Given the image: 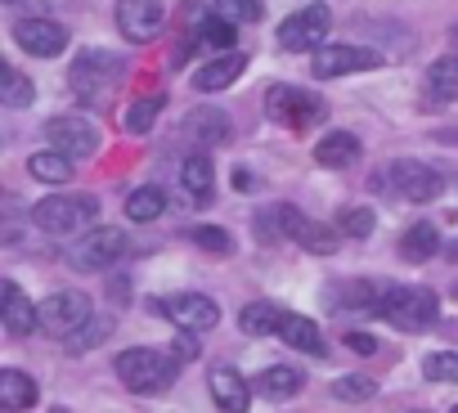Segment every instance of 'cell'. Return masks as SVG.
<instances>
[{"label": "cell", "instance_id": "obj_1", "mask_svg": "<svg viewBox=\"0 0 458 413\" xmlns=\"http://www.w3.org/2000/svg\"><path fill=\"white\" fill-rule=\"evenodd\" d=\"M117 377H122V386L126 391H135V395H157V391H166L171 382H175V373H180V359L171 355V350H153V346H131V350H122L117 355Z\"/></svg>", "mask_w": 458, "mask_h": 413}, {"label": "cell", "instance_id": "obj_2", "mask_svg": "<svg viewBox=\"0 0 458 413\" xmlns=\"http://www.w3.org/2000/svg\"><path fill=\"white\" fill-rule=\"evenodd\" d=\"M122 72H126V63H122L117 55H108V50H86V55H77L72 77H68L77 104H86V108H108V95L122 86Z\"/></svg>", "mask_w": 458, "mask_h": 413}, {"label": "cell", "instance_id": "obj_3", "mask_svg": "<svg viewBox=\"0 0 458 413\" xmlns=\"http://www.w3.org/2000/svg\"><path fill=\"white\" fill-rule=\"evenodd\" d=\"M377 315L386 324H395L400 333H422L436 324L440 315V301L431 288H418V283H395V288H382V306Z\"/></svg>", "mask_w": 458, "mask_h": 413}, {"label": "cell", "instance_id": "obj_4", "mask_svg": "<svg viewBox=\"0 0 458 413\" xmlns=\"http://www.w3.org/2000/svg\"><path fill=\"white\" fill-rule=\"evenodd\" d=\"M95 216H99V202L90 193H55V198H41L32 206V225L41 234H59V239L86 230Z\"/></svg>", "mask_w": 458, "mask_h": 413}, {"label": "cell", "instance_id": "obj_5", "mask_svg": "<svg viewBox=\"0 0 458 413\" xmlns=\"http://www.w3.org/2000/svg\"><path fill=\"white\" fill-rule=\"evenodd\" d=\"M266 113H270V122H279L288 131H310L328 117V104L319 95L301 90V86H270L266 90Z\"/></svg>", "mask_w": 458, "mask_h": 413}, {"label": "cell", "instance_id": "obj_6", "mask_svg": "<svg viewBox=\"0 0 458 413\" xmlns=\"http://www.w3.org/2000/svg\"><path fill=\"white\" fill-rule=\"evenodd\" d=\"M122 257H126V234H122L117 225H95V230L81 234V239L72 243V252H68L72 270H81V274H99V270H108V266L122 261Z\"/></svg>", "mask_w": 458, "mask_h": 413}, {"label": "cell", "instance_id": "obj_7", "mask_svg": "<svg viewBox=\"0 0 458 413\" xmlns=\"http://www.w3.org/2000/svg\"><path fill=\"white\" fill-rule=\"evenodd\" d=\"M328 28H333L328 5H306V10H297V14L284 19V28H279V46H284L288 55H315V50H324Z\"/></svg>", "mask_w": 458, "mask_h": 413}, {"label": "cell", "instance_id": "obj_8", "mask_svg": "<svg viewBox=\"0 0 458 413\" xmlns=\"http://www.w3.org/2000/svg\"><path fill=\"white\" fill-rule=\"evenodd\" d=\"M86 324H90V297H86V292L64 288V292H50V297L41 301V333L68 341V337H72L77 328H86Z\"/></svg>", "mask_w": 458, "mask_h": 413}, {"label": "cell", "instance_id": "obj_9", "mask_svg": "<svg viewBox=\"0 0 458 413\" xmlns=\"http://www.w3.org/2000/svg\"><path fill=\"white\" fill-rule=\"evenodd\" d=\"M275 216H279V234L301 243L306 252L315 257H333L337 243H342V230L337 225H324V221H310L306 212H297V206H275Z\"/></svg>", "mask_w": 458, "mask_h": 413}, {"label": "cell", "instance_id": "obj_10", "mask_svg": "<svg viewBox=\"0 0 458 413\" xmlns=\"http://www.w3.org/2000/svg\"><path fill=\"white\" fill-rule=\"evenodd\" d=\"M382 175H386L391 193H400L404 202H436V198H440V189H445V180H440L427 162H413V157L391 162Z\"/></svg>", "mask_w": 458, "mask_h": 413}, {"label": "cell", "instance_id": "obj_11", "mask_svg": "<svg viewBox=\"0 0 458 413\" xmlns=\"http://www.w3.org/2000/svg\"><path fill=\"white\" fill-rule=\"evenodd\" d=\"M46 139H50V148L68 153L72 162L99 153V131H95V122H86V117H77V113L50 117V122H46Z\"/></svg>", "mask_w": 458, "mask_h": 413}, {"label": "cell", "instance_id": "obj_12", "mask_svg": "<svg viewBox=\"0 0 458 413\" xmlns=\"http://www.w3.org/2000/svg\"><path fill=\"white\" fill-rule=\"evenodd\" d=\"M377 63H382V55L369 46H324V50H315L310 72L319 81H333V77H351V72H373Z\"/></svg>", "mask_w": 458, "mask_h": 413}, {"label": "cell", "instance_id": "obj_13", "mask_svg": "<svg viewBox=\"0 0 458 413\" xmlns=\"http://www.w3.org/2000/svg\"><path fill=\"white\" fill-rule=\"evenodd\" d=\"M166 23V5L162 0H117V32L131 46H148Z\"/></svg>", "mask_w": 458, "mask_h": 413}, {"label": "cell", "instance_id": "obj_14", "mask_svg": "<svg viewBox=\"0 0 458 413\" xmlns=\"http://www.w3.org/2000/svg\"><path fill=\"white\" fill-rule=\"evenodd\" d=\"M157 310L175 324V328H189V333H207L220 324V306L202 292H175V297H162Z\"/></svg>", "mask_w": 458, "mask_h": 413}, {"label": "cell", "instance_id": "obj_15", "mask_svg": "<svg viewBox=\"0 0 458 413\" xmlns=\"http://www.w3.org/2000/svg\"><path fill=\"white\" fill-rule=\"evenodd\" d=\"M0 319H5L10 337H28V333L41 328V306L14 279H5V283H0Z\"/></svg>", "mask_w": 458, "mask_h": 413}, {"label": "cell", "instance_id": "obj_16", "mask_svg": "<svg viewBox=\"0 0 458 413\" xmlns=\"http://www.w3.org/2000/svg\"><path fill=\"white\" fill-rule=\"evenodd\" d=\"M14 41H19L28 55H37V59H55V55L68 50V32H64V23H55V19H19V23H14Z\"/></svg>", "mask_w": 458, "mask_h": 413}, {"label": "cell", "instance_id": "obj_17", "mask_svg": "<svg viewBox=\"0 0 458 413\" xmlns=\"http://www.w3.org/2000/svg\"><path fill=\"white\" fill-rule=\"evenodd\" d=\"M207 391H211V400H216L220 413H248V404H252L248 377H243L239 368H229V364H216V368L207 373Z\"/></svg>", "mask_w": 458, "mask_h": 413}, {"label": "cell", "instance_id": "obj_18", "mask_svg": "<svg viewBox=\"0 0 458 413\" xmlns=\"http://www.w3.org/2000/svg\"><path fill=\"white\" fill-rule=\"evenodd\" d=\"M243 68H248V59H243L239 50H225V55L207 59V63L193 72V90L216 95V90H225V86H234V81L243 77Z\"/></svg>", "mask_w": 458, "mask_h": 413}, {"label": "cell", "instance_id": "obj_19", "mask_svg": "<svg viewBox=\"0 0 458 413\" xmlns=\"http://www.w3.org/2000/svg\"><path fill=\"white\" fill-rule=\"evenodd\" d=\"M180 184H184V193H189L198 206H207V202H211V193H216L211 157H207V153H189V157L180 162Z\"/></svg>", "mask_w": 458, "mask_h": 413}, {"label": "cell", "instance_id": "obj_20", "mask_svg": "<svg viewBox=\"0 0 458 413\" xmlns=\"http://www.w3.org/2000/svg\"><path fill=\"white\" fill-rule=\"evenodd\" d=\"M184 135L198 139L202 148H211V144L220 148V144H229V117L220 108H198L184 117Z\"/></svg>", "mask_w": 458, "mask_h": 413}, {"label": "cell", "instance_id": "obj_21", "mask_svg": "<svg viewBox=\"0 0 458 413\" xmlns=\"http://www.w3.org/2000/svg\"><path fill=\"white\" fill-rule=\"evenodd\" d=\"M355 157H360V139H355L351 131H328V135L315 144V162L328 166V171H342V166H351Z\"/></svg>", "mask_w": 458, "mask_h": 413}, {"label": "cell", "instance_id": "obj_22", "mask_svg": "<svg viewBox=\"0 0 458 413\" xmlns=\"http://www.w3.org/2000/svg\"><path fill=\"white\" fill-rule=\"evenodd\" d=\"M279 337H284L293 350H301V355H324V333H319V324L306 319V315H284Z\"/></svg>", "mask_w": 458, "mask_h": 413}, {"label": "cell", "instance_id": "obj_23", "mask_svg": "<svg viewBox=\"0 0 458 413\" xmlns=\"http://www.w3.org/2000/svg\"><path fill=\"white\" fill-rule=\"evenodd\" d=\"M0 404H5V413L32 409L37 404V382L23 368H5V373H0Z\"/></svg>", "mask_w": 458, "mask_h": 413}, {"label": "cell", "instance_id": "obj_24", "mask_svg": "<svg viewBox=\"0 0 458 413\" xmlns=\"http://www.w3.org/2000/svg\"><path fill=\"white\" fill-rule=\"evenodd\" d=\"M436 252H440V234H436L431 221H418V225L404 230V239H400V257H404L409 266H422V261H431Z\"/></svg>", "mask_w": 458, "mask_h": 413}, {"label": "cell", "instance_id": "obj_25", "mask_svg": "<svg viewBox=\"0 0 458 413\" xmlns=\"http://www.w3.org/2000/svg\"><path fill=\"white\" fill-rule=\"evenodd\" d=\"M284 315L288 310H279L275 301H252V306H243V315H239V328L248 333V337H279V324H284Z\"/></svg>", "mask_w": 458, "mask_h": 413}, {"label": "cell", "instance_id": "obj_26", "mask_svg": "<svg viewBox=\"0 0 458 413\" xmlns=\"http://www.w3.org/2000/svg\"><path fill=\"white\" fill-rule=\"evenodd\" d=\"M301 386H306V373L293 368V364H275V368H266V373L257 377V391L270 395V400H288V395H297Z\"/></svg>", "mask_w": 458, "mask_h": 413}, {"label": "cell", "instance_id": "obj_27", "mask_svg": "<svg viewBox=\"0 0 458 413\" xmlns=\"http://www.w3.org/2000/svg\"><path fill=\"white\" fill-rule=\"evenodd\" d=\"M28 175L41 180V184H64V180H72V157L59 153V148L32 153V157H28Z\"/></svg>", "mask_w": 458, "mask_h": 413}, {"label": "cell", "instance_id": "obj_28", "mask_svg": "<svg viewBox=\"0 0 458 413\" xmlns=\"http://www.w3.org/2000/svg\"><path fill=\"white\" fill-rule=\"evenodd\" d=\"M427 95H431L436 104H454V99H458V55H445V59L431 63V72H427Z\"/></svg>", "mask_w": 458, "mask_h": 413}, {"label": "cell", "instance_id": "obj_29", "mask_svg": "<svg viewBox=\"0 0 458 413\" xmlns=\"http://www.w3.org/2000/svg\"><path fill=\"white\" fill-rule=\"evenodd\" d=\"M166 212V193L157 189V184H144V189H135L131 198H126V216L135 221V225H148V221H157Z\"/></svg>", "mask_w": 458, "mask_h": 413}, {"label": "cell", "instance_id": "obj_30", "mask_svg": "<svg viewBox=\"0 0 458 413\" xmlns=\"http://www.w3.org/2000/svg\"><path fill=\"white\" fill-rule=\"evenodd\" d=\"M37 99V86L19 72V68H0V104H10V108H28Z\"/></svg>", "mask_w": 458, "mask_h": 413}, {"label": "cell", "instance_id": "obj_31", "mask_svg": "<svg viewBox=\"0 0 458 413\" xmlns=\"http://www.w3.org/2000/svg\"><path fill=\"white\" fill-rule=\"evenodd\" d=\"M189 243H198V248L211 252V257H229V252H234V239H229V230H216V225H193V230H189Z\"/></svg>", "mask_w": 458, "mask_h": 413}, {"label": "cell", "instance_id": "obj_32", "mask_svg": "<svg viewBox=\"0 0 458 413\" xmlns=\"http://www.w3.org/2000/svg\"><path fill=\"white\" fill-rule=\"evenodd\" d=\"M373 225H377V216L369 212V206H346V212L337 216L342 239H369V234H373Z\"/></svg>", "mask_w": 458, "mask_h": 413}, {"label": "cell", "instance_id": "obj_33", "mask_svg": "<svg viewBox=\"0 0 458 413\" xmlns=\"http://www.w3.org/2000/svg\"><path fill=\"white\" fill-rule=\"evenodd\" d=\"M157 113H162V95H148V99H135L131 108H126V131L131 135H144L153 122H157Z\"/></svg>", "mask_w": 458, "mask_h": 413}, {"label": "cell", "instance_id": "obj_34", "mask_svg": "<svg viewBox=\"0 0 458 413\" xmlns=\"http://www.w3.org/2000/svg\"><path fill=\"white\" fill-rule=\"evenodd\" d=\"M108 333H113V319H95V315H90V324L68 337V350H72V355H86V350H95Z\"/></svg>", "mask_w": 458, "mask_h": 413}, {"label": "cell", "instance_id": "obj_35", "mask_svg": "<svg viewBox=\"0 0 458 413\" xmlns=\"http://www.w3.org/2000/svg\"><path fill=\"white\" fill-rule=\"evenodd\" d=\"M211 10L229 23H257L261 19V0H211Z\"/></svg>", "mask_w": 458, "mask_h": 413}, {"label": "cell", "instance_id": "obj_36", "mask_svg": "<svg viewBox=\"0 0 458 413\" xmlns=\"http://www.w3.org/2000/svg\"><path fill=\"white\" fill-rule=\"evenodd\" d=\"M422 377L427 382H458V355L454 350H436L422 359Z\"/></svg>", "mask_w": 458, "mask_h": 413}, {"label": "cell", "instance_id": "obj_37", "mask_svg": "<svg viewBox=\"0 0 458 413\" xmlns=\"http://www.w3.org/2000/svg\"><path fill=\"white\" fill-rule=\"evenodd\" d=\"M234 28L239 23H229V19H220L216 10H211V19H207V32H202V46H211V50H234Z\"/></svg>", "mask_w": 458, "mask_h": 413}, {"label": "cell", "instance_id": "obj_38", "mask_svg": "<svg viewBox=\"0 0 458 413\" xmlns=\"http://www.w3.org/2000/svg\"><path fill=\"white\" fill-rule=\"evenodd\" d=\"M333 395L346 400V404L373 400V395H377V382H373V377H360V373H355V377H337V382H333Z\"/></svg>", "mask_w": 458, "mask_h": 413}, {"label": "cell", "instance_id": "obj_39", "mask_svg": "<svg viewBox=\"0 0 458 413\" xmlns=\"http://www.w3.org/2000/svg\"><path fill=\"white\" fill-rule=\"evenodd\" d=\"M171 355H175L180 364L198 359V341H193V333H189V328H180V333H175V341H171Z\"/></svg>", "mask_w": 458, "mask_h": 413}, {"label": "cell", "instance_id": "obj_40", "mask_svg": "<svg viewBox=\"0 0 458 413\" xmlns=\"http://www.w3.org/2000/svg\"><path fill=\"white\" fill-rule=\"evenodd\" d=\"M346 346L360 350V355H373V350H377V341H373L369 333H346Z\"/></svg>", "mask_w": 458, "mask_h": 413}, {"label": "cell", "instance_id": "obj_41", "mask_svg": "<svg viewBox=\"0 0 458 413\" xmlns=\"http://www.w3.org/2000/svg\"><path fill=\"white\" fill-rule=\"evenodd\" d=\"M252 184H257V180H252V171H248V166H239V171H234V189H243V193H248Z\"/></svg>", "mask_w": 458, "mask_h": 413}, {"label": "cell", "instance_id": "obj_42", "mask_svg": "<svg viewBox=\"0 0 458 413\" xmlns=\"http://www.w3.org/2000/svg\"><path fill=\"white\" fill-rule=\"evenodd\" d=\"M449 41H454V55H458V28H454V32H449Z\"/></svg>", "mask_w": 458, "mask_h": 413}, {"label": "cell", "instance_id": "obj_43", "mask_svg": "<svg viewBox=\"0 0 458 413\" xmlns=\"http://www.w3.org/2000/svg\"><path fill=\"white\" fill-rule=\"evenodd\" d=\"M50 413H68V409H50Z\"/></svg>", "mask_w": 458, "mask_h": 413}, {"label": "cell", "instance_id": "obj_44", "mask_svg": "<svg viewBox=\"0 0 458 413\" xmlns=\"http://www.w3.org/2000/svg\"><path fill=\"white\" fill-rule=\"evenodd\" d=\"M454 413H458V409H454Z\"/></svg>", "mask_w": 458, "mask_h": 413}, {"label": "cell", "instance_id": "obj_45", "mask_svg": "<svg viewBox=\"0 0 458 413\" xmlns=\"http://www.w3.org/2000/svg\"><path fill=\"white\" fill-rule=\"evenodd\" d=\"M409 413H413V409H409Z\"/></svg>", "mask_w": 458, "mask_h": 413}]
</instances>
